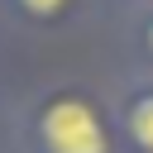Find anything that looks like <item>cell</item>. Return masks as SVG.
<instances>
[{"label":"cell","mask_w":153,"mask_h":153,"mask_svg":"<svg viewBox=\"0 0 153 153\" xmlns=\"http://www.w3.org/2000/svg\"><path fill=\"white\" fill-rule=\"evenodd\" d=\"M38 139H43L48 153H105V148H110L100 115H96L86 100H76V96H57V100L43 105V115H38Z\"/></svg>","instance_id":"1"},{"label":"cell","mask_w":153,"mask_h":153,"mask_svg":"<svg viewBox=\"0 0 153 153\" xmlns=\"http://www.w3.org/2000/svg\"><path fill=\"white\" fill-rule=\"evenodd\" d=\"M124 124H129V139H134L143 153H153V91H148V96H139V100L129 105Z\"/></svg>","instance_id":"2"},{"label":"cell","mask_w":153,"mask_h":153,"mask_svg":"<svg viewBox=\"0 0 153 153\" xmlns=\"http://www.w3.org/2000/svg\"><path fill=\"white\" fill-rule=\"evenodd\" d=\"M19 5H24L29 14H38V19H48V14H57V10L67 5V0H19Z\"/></svg>","instance_id":"3"},{"label":"cell","mask_w":153,"mask_h":153,"mask_svg":"<svg viewBox=\"0 0 153 153\" xmlns=\"http://www.w3.org/2000/svg\"><path fill=\"white\" fill-rule=\"evenodd\" d=\"M148 48H153V24H148Z\"/></svg>","instance_id":"4"}]
</instances>
